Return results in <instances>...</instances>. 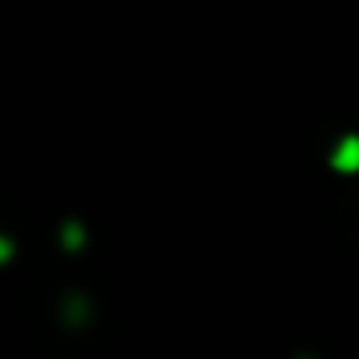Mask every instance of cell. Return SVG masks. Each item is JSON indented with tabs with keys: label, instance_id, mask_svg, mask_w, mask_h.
I'll return each mask as SVG.
<instances>
[{
	"label": "cell",
	"instance_id": "6da1fadb",
	"mask_svg": "<svg viewBox=\"0 0 359 359\" xmlns=\"http://www.w3.org/2000/svg\"><path fill=\"white\" fill-rule=\"evenodd\" d=\"M331 165L338 172H359V137L355 134H345L338 141V148L331 151Z\"/></svg>",
	"mask_w": 359,
	"mask_h": 359
}]
</instances>
